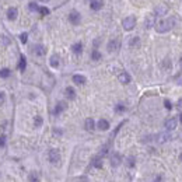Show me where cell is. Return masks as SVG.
Masks as SVG:
<instances>
[{"mask_svg": "<svg viewBox=\"0 0 182 182\" xmlns=\"http://www.w3.org/2000/svg\"><path fill=\"white\" fill-rule=\"evenodd\" d=\"M122 25H123V28H125L126 31H130V29H133L134 27H136V18H134L133 16L126 17V18H123V21H122Z\"/></svg>", "mask_w": 182, "mask_h": 182, "instance_id": "obj_2", "label": "cell"}, {"mask_svg": "<svg viewBox=\"0 0 182 182\" xmlns=\"http://www.w3.org/2000/svg\"><path fill=\"white\" fill-rule=\"evenodd\" d=\"M167 13V7H164V6H160V7L156 8V14H158V16H164Z\"/></svg>", "mask_w": 182, "mask_h": 182, "instance_id": "obj_24", "label": "cell"}, {"mask_svg": "<svg viewBox=\"0 0 182 182\" xmlns=\"http://www.w3.org/2000/svg\"><path fill=\"white\" fill-rule=\"evenodd\" d=\"M175 25V18L174 17H170V18H167V20H162L160 21L157 24V32L162 34V32H167V31H170L172 29V27Z\"/></svg>", "mask_w": 182, "mask_h": 182, "instance_id": "obj_1", "label": "cell"}, {"mask_svg": "<svg viewBox=\"0 0 182 182\" xmlns=\"http://www.w3.org/2000/svg\"><path fill=\"white\" fill-rule=\"evenodd\" d=\"M84 126H85V130H88V132H93L95 129V123H94V119L93 118H87L84 122Z\"/></svg>", "mask_w": 182, "mask_h": 182, "instance_id": "obj_11", "label": "cell"}, {"mask_svg": "<svg viewBox=\"0 0 182 182\" xmlns=\"http://www.w3.org/2000/svg\"><path fill=\"white\" fill-rule=\"evenodd\" d=\"M20 39H21V42L23 44H27V39H28V35H27V32H23L20 35Z\"/></svg>", "mask_w": 182, "mask_h": 182, "instance_id": "obj_31", "label": "cell"}, {"mask_svg": "<svg viewBox=\"0 0 182 182\" xmlns=\"http://www.w3.org/2000/svg\"><path fill=\"white\" fill-rule=\"evenodd\" d=\"M29 10H31V11H38V10H39V7H38V4L36 3H29Z\"/></svg>", "mask_w": 182, "mask_h": 182, "instance_id": "obj_29", "label": "cell"}, {"mask_svg": "<svg viewBox=\"0 0 182 182\" xmlns=\"http://www.w3.org/2000/svg\"><path fill=\"white\" fill-rule=\"evenodd\" d=\"M42 123H44V119H42L41 116H35V119H34V125H35L36 128H41Z\"/></svg>", "mask_w": 182, "mask_h": 182, "instance_id": "obj_25", "label": "cell"}, {"mask_svg": "<svg viewBox=\"0 0 182 182\" xmlns=\"http://www.w3.org/2000/svg\"><path fill=\"white\" fill-rule=\"evenodd\" d=\"M153 139L157 143H165V142H168V140L171 139V136L168 133H160V134H157V136H156V137H153Z\"/></svg>", "mask_w": 182, "mask_h": 182, "instance_id": "obj_8", "label": "cell"}, {"mask_svg": "<svg viewBox=\"0 0 182 182\" xmlns=\"http://www.w3.org/2000/svg\"><path fill=\"white\" fill-rule=\"evenodd\" d=\"M28 181L29 182H39V175L36 174V172H31L28 175Z\"/></svg>", "mask_w": 182, "mask_h": 182, "instance_id": "obj_22", "label": "cell"}, {"mask_svg": "<svg viewBox=\"0 0 182 182\" xmlns=\"http://www.w3.org/2000/svg\"><path fill=\"white\" fill-rule=\"evenodd\" d=\"M6 144V136H0V147H3Z\"/></svg>", "mask_w": 182, "mask_h": 182, "instance_id": "obj_35", "label": "cell"}, {"mask_svg": "<svg viewBox=\"0 0 182 182\" xmlns=\"http://www.w3.org/2000/svg\"><path fill=\"white\" fill-rule=\"evenodd\" d=\"M41 2H44V3H46V2H49V0H41Z\"/></svg>", "mask_w": 182, "mask_h": 182, "instance_id": "obj_42", "label": "cell"}, {"mask_svg": "<svg viewBox=\"0 0 182 182\" xmlns=\"http://www.w3.org/2000/svg\"><path fill=\"white\" fill-rule=\"evenodd\" d=\"M91 57H93V60H100L101 59V53L98 52L97 49H94L93 53H91Z\"/></svg>", "mask_w": 182, "mask_h": 182, "instance_id": "obj_26", "label": "cell"}, {"mask_svg": "<svg viewBox=\"0 0 182 182\" xmlns=\"http://www.w3.org/2000/svg\"><path fill=\"white\" fill-rule=\"evenodd\" d=\"M115 111H116V112H123V111H125V106L119 104V105L115 106Z\"/></svg>", "mask_w": 182, "mask_h": 182, "instance_id": "obj_33", "label": "cell"}, {"mask_svg": "<svg viewBox=\"0 0 182 182\" xmlns=\"http://www.w3.org/2000/svg\"><path fill=\"white\" fill-rule=\"evenodd\" d=\"M177 123H178L177 118H170V119H167L165 121L164 126H165V129L168 130V132H171V130H174L175 128H177Z\"/></svg>", "mask_w": 182, "mask_h": 182, "instance_id": "obj_4", "label": "cell"}, {"mask_svg": "<svg viewBox=\"0 0 182 182\" xmlns=\"http://www.w3.org/2000/svg\"><path fill=\"white\" fill-rule=\"evenodd\" d=\"M128 165H129V167H133V165H134V158H133V157H129V158H128Z\"/></svg>", "mask_w": 182, "mask_h": 182, "instance_id": "obj_34", "label": "cell"}, {"mask_svg": "<svg viewBox=\"0 0 182 182\" xmlns=\"http://www.w3.org/2000/svg\"><path fill=\"white\" fill-rule=\"evenodd\" d=\"M121 162H122V157H121V154L113 153L112 156H111V165H112V167H118V165H121Z\"/></svg>", "mask_w": 182, "mask_h": 182, "instance_id": "obj_7", "label": "cell"}, {"mask_svg": "<svg viewBox=\"0 0 182 182\" xmlns=\"http://www.w3.org/2000/svg\"><path fill=\"white\" fill-rule=\"evenodd\" d=\"M79 182H88V181H87V178H81L79 179Z\"/></svg>", "mask_w": 182, "mask_h": 182, "instance_id": "obj_39", "label": "cell"}, {"mask_svg": "<svg viewBox=\"0 0 182 182\" xmlns=\"http://www.w3.org/2000/svg\"><path fill=\"white\" fill-rule=\"evenodd\" d=\"M153 182H162V177H161V175H157V177H156V179H154Z\"/></svg>", "mask_w": 182, "mask_h": 182, "instance_id": "obj_37", "label": "cell"}, {"mask_svg": "<svg viewBox=\"0 0 182 182\" xmlns=\"http://www.w3.org/2000/svg\"><path fill=\"white\" fill-rule=\"evenodd\" d=\"M4 101H6V93L4 91H0V105L4 104Z\"/></svg>", "mask_w": 182, "mask_h": 182, "instance_id": "obj_32", "label": "cell"}, {"mask_svg": "<svg viewBox=\"0 0 182 182\" xmlns=\"http://www.w3.org/2000/svg\"><path fill=\"white\" fill-rule=\"evenodd\" d=\"M181 161H182V154H181Z\"/></svg>", "mask_w": 182, "mask_h": 182, "instance_id": "obj_43", "label": "cell"}, {"mask_svg": "<svg viewBox=\"0 0 182 182\" xmlns=\"http://www.w3.org/2000/svg\"><path fill=\"white\" fill-rule=\"evenodd\" d=\"M72 51L76 53V55H80V53L83 52V45H81L80 42H77V44H73V45H72Z\"/></svg>", "mask_w": 182, "mask_h": 182, "instance_id": "obj_18", "label": "cell"}, {"mask_svg": "<svg viewBox=\"0 0 182 182\" xmlns=\"http://www.w3.org/2000/svg\"><path fill=\"white\" fill-rule=\"evenodd\" d=\"M154 23H156V16H154V14H149V16L146 17L144 25H146V28L147 29L151 28V27H154Z\"/></svg>", "mask_w": 182, "mask_h": 182, "instance_id": "obj_9", "label": "cell"}, {"mask_svg": "<svg viewBox=\"0 0 182 182\" xmlns=\"http://www.w3.org/2000/svg\"><path fill=\"white\" fill-rule=\"evenodd\" d=\"M98 126V129L100 130H108L109 129V122L106 121V119H100L97 123Z\"/></svg>", "mask_w": 182, "mask_h": 182, "instance_id": "obj_15", "label": "cell"}, {"mask_svg": "<svg viewBox=\"0 0 182 182\" xmlns=\"http://www.w3.org/2000/svg\"><path fill=\"white\" fill-rule=\"evenodd\" d=\"M65 94L69 100H74V98H76V91H74L73 87H67V88L65 90Z\"/></svg>", "mask_w": 182, "mask_h": 182, "instance_id": "obj_17", "label": "cell"}, {"mask_svg": "<svg viewBox=\"0 0 182 182\" xmlns=\"http://www.w3.org/2000/svg\"><path fill=\"white\" fill-rule=\"evenodd\" d=\"M38 11L42 14V16H48L49 14V8H46V7H39V10Z\"/></svg>", "mask_w": 182, "mask_h": 182, "instance_id": "obj_30", "label": "cell"}, {"mask_svg": "<svg viewBox=\"0 0 182 182\" xmlns=\"http://www.w3.org/2000/svg\"><path fill=\"white\" fill-rule=\"evenodd\" d=\"M179 63H181V69H182V57H181V60H179Z\"/></svg>", "mask_w": 182, "mask_h": 182, "instance_id": "obj_41", "label": "cell"}, {"mask_svg": "<svg viewBox=\"0 0 182 182\" xmlns=\"http://www.w3.org/2000/svg\"><path fill=\"white\" fill-rule=\"evenodd\" d=\"M181 122H182V115H181Z\"/></svg>", "mask_w": 182, "mask_h": 182, "instance_id": "obj_44", "label": "cell"}, {"mask_svg": "<svg viewBox=\"0 0 182 182\" xmlns=\"http://www.w3.org/2000/svg\"><path fill=\"white\" fill-rule=\"evenodd\" d=\"M10 76V70L8 69H2L0 70V77H3V79H6V77Z\"/></svg>", "mask_w": 182, "mask_h": 182, "instance_id": "obj_28", "label": "cell"}, {"mask_svg": "<svg viewBox=\"0 0 182 182\" xmlns=\"http://www.w3.org/2000/svg\"><path fill=\"white\" fill-rule=\"evenodd\" d=\"M118 79H119V81H121L122 84H128V83H130V76L126 72H122L121 74L118 76Z\"/></svg>", "mask_w": 182, "mask_h": 182, "instance_id": "obj_13", "label": "cell"}, {"mask_svg": "<svg viewBox=\"0 0 182 182\" xmlns=\"http://www.w3.org/2000/svg\"><path fill=\"white\" fill-rule=\"evenodd\" d=\"M48 158H49V161L52 162V164H57V162L60 161V153H59V150H56V149L49 150Z\"/></svg>", "mask_w": 182, "mask_h": 182, "instance_id": "obj_3", "label": "cell"}, {"mask_svg": "<svg viewBox=\"0 0 182 182\" xmlns=\"http://www.w3.org/2000/svg\"><path fill=\"white\" fill-rule=\"evenodd\" d=\"M67 108V104H66L65 101H60V102H57L56 106H55V111H53V113L55 115H59L60 112H63L65 109Z\"/></svg>", "mask_w": 182, "mask_h": 182, "instance_id": "obj_10", "label": "cell"}, {"mask_svg": "<svg viewBox=\"0 0 182 182\" xmlns=\"http://www.w3.org/2000/svg\"><path fill=\"white\" fill-rule=\"evenodd\" d=\"M34 52H35V55H38V56H42V55H45V46L36 45L35 48H34Z\"/></svg>", "mask_w": 182, "mask_h": 182, "instance_id": "obj_21", "label": "cell"}, {"mask_svg": "<svg viewBox=\"0 0 182 182\" xmlns=\"http://www.w3.org/2000/svg\"><path fill=\"white\" fill-rule=\"evenodd\" d=\"M102 6H104V2L102 0H91V4H90V7L93 8V10H100V8H102Z\"/></svg>", "mask_w": 182, "mask_h": 182, "instance_id": "obj_14", "label": "cell"}, {"mask_svg": "<svg viewBox=\"0 0 182 182\" xmlns=\"http://www.w3.org/2000/svg\"><path fill=\"white\" fill-rule=\"evenodd\" d=\"M178 106H179V108H182V98H181V100H179V101H178Z\"/></svg>", "mask_w": 182, "mask_h": 182, "instance_id": "obj_40", "label": "cell"}, {"mask_svg": "<svg viewBox=\"0 0 182 182\" xmlns=\"http://www.w3.org/2000/svg\"><path fill=\"white\" fill-rule=\"evenodd\" d=\"M17 14H18V11H17L16 7H10L7 10V18L10 21H14L17 18Z\"/></svg>", "mask_w": 182, "mask_h": 182, "instance_id": "obj_12", "label": "cell"}, {"mask_svg": "<svg viewBox=\"0 0 182 182\" xmlns=\"http://www.w3.org/2000/svg\"><path fill=\"white\" fill-rule=\"evenodd\" d=\"M25 65H27V63H25V57H24V56H21V59H20V65H18V69H20L21 72H24V70H25Z\"/></svg>", "mask_w": 182, "mask_h": 182, "instance_id": "obj_27", "label": "cell"}, {"mask_svg": "<svg viewBox=\"0 0 182 182\" xmlns=\"http://www.w3.org/2000/svg\"><path fill=\"white\" fill-rule=\"evenodd\" d=\"M73 83H76L77 85H83L85 83V77L81 74H74L73 76Z\"/></svg>", "mask_w": 182, "mask_h": 182, "instance_id": "obj_16", "label": "cell"}, {"mask_svg": "<svg viewBox=\"0 0 182 182\" xmlns=\"http://www.w3.org/2000/svg\"><path fill=\"white\" fill-rule=\"evenodd\" d=\"M164 105H165L167 109H171V108H172V105H171V102L168 101V100H165V101H164Z\"/></svg>", "mask_w": 182, "mask_h": 182, "instance_id": "obj_36", "label": "cell"}, {"mask_svg": "<svg viewBox=\"0 0 182 182\" xmlns=\"http://www.w3.org/2000/svg\"><path fill=\"white\" fill-rule=\"evenodd\" d=\"M80 13L79 11H76V10H73L72 13L69 14V20H70V23L72 24H74V25H77V24H80Z\"/></svg>", "mask_w": 182, "mask_h": 182, "instance_id": "obj_5", "label": "cell"}, {"mask_svg": "<svg viewBox=\"0 0 182 182\" xmlns=\"http://www.w3.org/2000/svg\"><path fill=\"white\" fill-rule=\"evenodd\" d=\"M139 44H140L139 36H134V38H132V39L129 41V46H130V48H134V46H137Z\"/></svg>", "mask_w": 182, "mask_h": 182, "instance_id": "obj_23", "label": "cell"}, {"mask_svg": "<svg viewBox=\"0 0 182 182\" xmlns=\"http://www.w3.org/2000/svg\"><path fill=\"white\" fill-rule=\"evenodd\" d=\"M3 44H6V45H8V44H10V41H8V38H7V36H3Z\"/></svg>", "mask_w": 182, "mask_h": 182, "instance_id": "obj_38", "label": "cell"}, {"mask_svg": "<svg viewBox=\"0 0 182 182\" xmlns=\"http://www.w3.org/2000/svg\"><path fill=\"white\" fill-rule=\"evenodd\" d=\"M49 63H51L52 67H57V66H59V56H57V55H52L51 59H49Z\"/></svg>", "mask_w": 182, "mask_h": 182, "instance_id": "obj_20", "label": "cell"}, {"mask_svg": "<svg viewBox=\"0 0 182 182\" xmlns=\"http://www.w3.org/2000/svg\"><path fill=\"white\" fill-rule=\"evenodd\" d=\"M93 167H95V168H101L102 167V157H100V156H97V157L93 158Z\"/></svg>", "mask_w": 182, "mask_h": 182, "instance_id": "obj_19", "label": "cell"}, {"mask_svg": "<svg viewBox=\"0 0 182 182\" xmlns=\"http://www.w3.org/2000/svg\"><path fill=\"white\" fill-rule=\"evenodd\" d=\"M119 46H121V42H119V41L118 39H111L108 42V46H106V48H108L109 52H116L118 49H119Z\"/></svg>", "mask_w": 182, "mask_h": 182, "instance_id": "obj_6", "label": "cell"}]
</instances>
